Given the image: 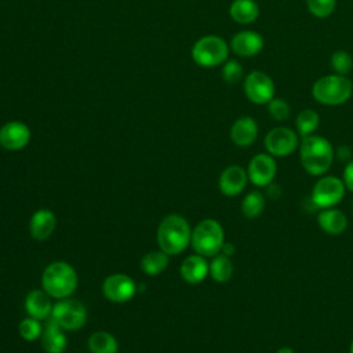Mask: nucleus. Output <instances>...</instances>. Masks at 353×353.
Returning <instances> with one entry per match:
<instances>
[{"label":"nucleus","mask_w":353,"mask_h":353,"mask_svg":"<svg viewBox=\"0 0 353 353\" xmlns=\"http://www.w3.org/2000/svg\"><path fill=\"white\" fill-rule=\"evenodd\" d=\"M335 159L331 142L321 135H307L299 142V160L303 170L312 176H321L328 172Z\"/></svg>","instance_id":"f257e3e1"},{"label":"nucleus","mask_w":353,"mask_h":353,"mask_svg":"<svg viewBox=\"0 0 353 353\" xmlns=\"http://www.w3.org/2000/svg\"><path fill=\"white\" fill-rule=\"evenodd\" d=\"M190 239L192 228L179 214H170L164 216L157 226V245L168 255H178L183 252L190 244Z\"/></svg>","instance_id":"f03ea898"},{"label":"nucleus","mask_w":353,"mask_h":353,"mask_svg":"<svg viewBox=\"0 0 353 353\" xmlns=\"http://www.w3.org/2000/svg\"><path fill=\"white\" fill-rule=\"evenodd\" d=\"M77 273L74 268L65 261H55L46 266L41 274L43 290L55 299L69 298L77 287Z\"/></svg>","instance_id":"7ed1b4c3"},{"label":"nucleus","mask_w":353,"mask_h":353,"mask_svg":"<svg viewBox=\"0 0 353 353\" xmlns=\"http://www.w3.org/2000/svg\"><path fill=\"white\" fill-rule=\"evenodd\" d=\"M353 94V83L342 74H325L317 79L312 87L313 98L327 106H338L349 101Z\"/></svg>","instance_id":"20e7f679"},{"label":"nucleus","mask_w":353,"mask_h":353,"mask_svg":"<svg viewBox=\"0 0 353 353\" xmlns=\"http://www.w3.org/2000/svg\"><path fill=\"white\" fill-rule=\"evenodd\" d=\"M225 243V232L222 225L212 219L205 218L200 221L192 230L190 245L194 252L205 258H212L221 252Z\"/></svg>","instance_id":"39448f33"},{"label":"nucleus","mask_w":353,"mask_h":353,"mask_svg":"<svg viewBox=\"0 0 353 353\" xmlns=\"http://www.w3.org/2000/svg\"><path fill=\"white\" fill-rule=\"evenodd\" d=\"M229 48V44L222 37L208 34L193 44L192 58L203 68H214L228 59Z\"/></svg>","instance_id":"423d86ee"},{"label":"nucleus","mask_w":353,"mask_h":353,"mask_svg":"<svg viewBox=\"0 0 353 353\" xmlns=\"http://www.w3.org/2000/svg\"><path fill=\"white\" fill-rule=\"evenodd\" d=\"M345 183L335 175H321L312 188L310 200L317 208H331L338 205L345 197Z\"/></svg>","instance_id":"0eeeda50"},{"label":"nucleus","mask_w":353,"mask_h":353,"mask_svg":"<svg viewBox=\"0 0 353 353\" xmlns=\"http://www.w3.org/2000/svg\"><path fill=\"white\" fill-rule=\"evenodd\" d=\"M51 317L66 331L80 330L87 320L85 306L73 298L59 299L52 306Z\"/></svg>","instance_id":"6e6552de"},{"label":"nucleus","mask_w":353,"mask_h":353,"mask_svg":"<svg viewBox=\"0 0 353 353\" xmlns=\"http://www.w3.org/2000/svg\"><path fill=\"white\" fill-rule=\"evenodd\" d=\"M265 149L273 157H285L299 148V135L290 127H274L265 137Z\"/></svg>","instance_id":"1a4fd4ad"},{"label":"nucleus","mask_w":353,"mask_h":353,"mask_svg":"<svg viewBox=\"0 0 353 353\" xmlns=\"http://www.w3.org/2000/svg\"><path fill=\"white\" fill-rule=\"evenodd\" d=\"M244 94L250 102L265 105L274 98L276 85L269 74L261 70H254L244 77Z\"/></svg>","instance_id":"9d476101"},{"label":"nucleus","mask_w":353,"mask_h":353,"mask_svg":"<svg viewBox=\"0 0 353 353\" xmlns=\"http://www.w3.org/2000/svg\"><path fill=\"white\" fill-rule=\"evenodd\" d=\"M138 291L137 283L124 273L108 276L102 283L103 296L114 303H124L134 298Z\"/></svg>","instance_id":"9b49d317"},{"label":"nucleus","mask_w":353,"mask_h":353,"mask_svg":"<svg viewBox=\"0 0 353 353\" xmlns=\"http://www.w3.org/2000/svg\"><path fill=\"white\" fill-rule=\"evenodd\" d=\"M248 181L258 186L266 188L273 183L276 174H277V163L272 154L266 153H256L251 157L248 167H247Z\"/></svg>","instance_id":"f8f14e48"},{"label":"nucleus","mask_w":353,"mask_h":353,"mask_svg":"<svg viewBox=\"0 0 353 353\" xmlns=\"http://www.w3.org/2000/svg\"><path fill=\"white\" fill-rule=\"evenodd\" d=\"M30 141V128L22 121H8L0 127V146L6 150H21Z\"/></svg>","instance_id":"ddd939ff"},{"label":"nucleus","mask_w":353,"mask_h":353,"mask_svg":"<svg viewBox=\"0 0 353 353\" xmlns=\"http://www.w3.org/2000/svg\"><path fill=\"white\" fill-rule=\"evenodd\" d=\"M248 182V174L247 170H244L240 165H229L226 167L218 179V186L222 194L228 197H234L240 194Z\"/></svg>","instance_id":"4468645a"},{"label":"nucleus","mask_w":353,"mask_h":353,"mask_svg":"<svg viewBox=\"0 0 353 353\" xmlns=\"http://www.w3.org/2000/svg\"><path fill=\"white\" fill-rule=\"evenodd\" d=\"M265 41L263 37L254 30H241L237 32L232 40L229 47L232 51L243 58H251L259 54L263 50Z\"/></svg>","instance_id":"2eb2a0df"},{"label":"nucleus","mask_w":353,"mask_h":353,"mask_svg":"<svg viewBox=\"0 0 353 353\" xmlns=\"http://www.w3.org/2000/svg\"><path fill=\"white\" fill-rule=\"evenodd\" d=\"M258 138V124L250 116L239 117L230 127V139L236 146L247 148Z\"/></svg>","instance_id":"dca6fc26"},{"label":"nucleus","mask_w":353,"mask_h":353,"mask_svg":"<svg viewBox=\"0 0 353 353\" xmlns=\"http://www.w3.org/2000/svg\"><path fill=\"white\" fill-rule=\"evenodd\" d=\"M179 273L188 284H200L210 274V263L203 255H189L182 261Z\"/></svg>","instance_id":"f3484780"},{"label":"nucleus","mask_w":353,"mask_h":353,"mask_svg":"<svg viewBox=\"0 0 353 353\" xmlns=\"http://www.w3.org/2000/svg\"><path fill=\"white\" fill-rule=\"evenodd\" d=\"M57 226V218L48 208H40L33 212L29 221V232L34 240H47Z\"/></svg>","instance_id":"a211bd4d"},{"label":"nucleus","mask_w":353,"mask_h":353,"mask_svg":"<svg viewBox=\"0 0 353 353\" xmlns=\"http://www.w3.org/2000/svg\"><path fill=\"white\" fill-rule=\"evenodd\" d=\"M41 346L47 353H62L66 349L68 338L63 328L50 316L41 334Z\"/></svg>","instance_id":"6ab92c4d"},{"label":"nucleus","mask_w":353,"mask_h":353,"mask_svg":"<svg viewBox=\"0 0 353 353\" xmlns=\"http://www.w3.org/2000/svg\"><path fill=\"white\" fill-rule=\"evenodd\" d=\"M317 225L324 233L331 236H338L346 230L349 221L343 211L335 207H331V208H324L319 212Z\"/></svg>","instance_id":"aec40b11"},{"label":"nucleus","mask_w":353,"mask_h":353,"mask_svg":"<svg viewBox=\"0 0 353 353\" xmlns=\"http://www.w3.org/2000/svg\"><path fill=\"white\" fill-rule=\"evenodd\" d=\"M51 296L44 290H32L25 298V310L30 317L47 320L52 312Z\"/></svg>","instance_id":"412c9836"},{"label":"nucleus","mask_w":353,"mask_h":353,"mask_svg":"<svg viewBox=\"0 0 353 353\" xmlns=\"http://www.w3.org/2000/svg\"><path fill=\"white\" fill-rule=\"evenodd\" d=\"M232 19L241 25L254 22L259 15V7L254 0H233L229 7Z\"/></svg>","instance_id":"4be33fe9"},{"label":"nucleus","mask_w":353,"mask_h":353,"mask_svg":"<svg viewBox=\"0 0 353 353\" xmlns=\"http://www.w3.org/2000/svg\"><path fill=\"white\" fill-rule=\"evenodd\" d=\"M87 345L91 353H117L119 350L117 339L108 331L92 332Z\"/></svg>","instance_id":"5701e85b"},{"label":"nucleus","mask_w":353,"mask_h":353,"mask_svg":"<svg viewBox=\"0 0 353 353\" xmlns=\"http://www.w3.org/2000/svg\"><path fill=\"white\" fill-rule=\"evenodd\" d=\"M168 256L170 255L161 250L150 251L145 254L141 259V268L143 273L148 276H157L163 273L168 266V261H170Z\"/></svg>","instance_id":"b1692460"},{"label":"nucleus","mask_w":353,"mask_h":353,"mask_svg":"<svg viewBox=\"0 0 353 353\" xmlns=\"http://www.w3.org/2000/svg\"><path fill=\"white\" fill-rule=\"evenodd\" d=\"M265 194L259 190H251L241 200V212L245 218L254 219L262 215V212L265 211Z\"/></svg>","instance_id":"393cba45"},{"label":"nucleus","mask_w":353,"mask_h":353,"mask_svg":"<svg viewBox=\"0 0 353 353\" xmlns=\"http://www.w3.org/2000/svg\"><path fill=\"white\" fill-rule=\"evenodd\" d=\"M233 274V263L230 256H226L223 254H216L212 256L210 262V276L216 283H226L230 280Z\"/></svg>","instance_id":"a878e982"},{"label":"nucleus","mask_w":353,"mask_h":353,"mask_svg":"<svg viewBox=\"0 0 353 353\" xmlns=\"http://www.w3.org/2000/svg\"><path fill=\"white\" fill-rule=\"evenodd\" d=\"M319 125H320V116L313 109H302L295 119L296 132L301 138L314 134Z\"/></svg>","instance_id":"bb28decb"},{"label":"nucleus","mask_w":353,"mask_h":353,"mask_svg":"<svg viewBox=\"0 0 353 353\" xmlns=\"http://www.w3.org/2000/svg\"><path fill=\"white\" fill-rule=\"evenodd\" d=\"M18 332L21 335V338L23 341H28V342H33V341H37L41 334H43V327L40 324V320L34 319V317H25L19 325H18Z\"/></svg>","instance_id":"cd10ccee"},{"label":"nucleus","mask_w":353,"mask_h":353,"mask_svg":"<svg viewBox=\"0 0 353 353\" xmlns=\"http://www.w3.org/2000/svg\"><path fill=\"white\" fill-rule=\"evenodd\" d=\"M330 65H331V69L334 70V73L346 76L353 69V58L347 51L338 50V51L332 52Z\"/></svg>","instance_id":"c85d7f7f"},{"label":"nucleus","mask_w":353,"mask_h":353,"mask_svg":"<svg viewBox=\"0 0 353 353\" xmlns=\"http://www.w3.org/2000/svg\"><path fill=\"white\" fill-rule=\"evenodd\" d=\"M266 105H268V112H269L270 117L276 121H284L291 114V106L283 98H276L274 97Z\"/></svg>","instance_id":"c756f323"},{"label":"nucleus","mask_w":353,"mask_h":353,"mask_svg":"<svg viewBox=\"0 0 353 353\" xmlns=\"http://www.w3.org/2000/svg\"><path fill=\"white\" fill-rule=\"evenodd\" d=\"M244 76L243 66L236 59H226L222 63V79L229 84L239 83Z\"/></svg>","instance_id":"7c9ffc66"},{"label":"nucleus","mask_w":353,"mask_h":353,"mask_svg":"<svg viewBox=\"0 0 353 353\" xmlns=\"http://www.w3.org/2000/svg\"><path fill=\"white\" fill-rule=\"evenodd\" d=\"M336 6V0H306L309 12L317 18L330 17Z\"/></svg>","instance_id":"2f4dec72"},{"label":"nucleus","mask_w":353,"mask_h":353,"mask_svg":"<svg viewBox=\"0 0 353 353\" xmlns=\"http://www.w3.org/2000/svg\"><path fill=\"white\" fill-rule=\"evenodd\" d=\"M342 181L345 183L346 190L353 193V159L349 160L343 168V176Z\"/></svg>","instance_id":"473e14b6"},{"label":"nucleus","mask_w":353,"mask_h":353,"mask_svg":"<svg viewBox=\"0 0 353 353\" xmlns=\"http://www.w3.org/2000/svg\"><path fill=\"white\" fill-rule=\"evenodd\" d=\"M335 156L339 159V160H343V161H349V160H352L350 159V150H349V148L347 146H339L338 148V152L335 153Z\"/></svg>","instance_id":"72a5a7b5"},{"label":"nucleus","mask_w":353,"mask_h":353,"mask_svg":"<svg viewBox=\"0 0 353 353\" xmlns=\"http://www.w3.org/2000/svg\"><path fill=\"white\" fill-rule=\"evenodd\" d=\"M221 254L226 255V256H232L234 254V245L232 243H223L222 245V250H221Z\"/></svg>","instance_id":"f704fd0d"},{"label":"nucleus","mask_w":353,"mask_h":353,"mask_svg":"<svg viewBox=\"0 0 353 353\" xmlns=\"http://www.w3.org/2000/svg\"><path fill=\"white\" fill-rule=\"evenodd\" d=\"M274 353H295V350L292 347H290V346H281Z\"/></svg>","instance_id":"c9c22d12"},{"label":"nucleus","mask_w":353,"mask_h":353,"mask_svg":"<svg viewBox=\"0 0 353 353\" xmlns=\"http://www.w3.org/2000/svg\"><path fill=\"white\" fill-rule=\"evenodd\" d=\"M349 353H353V339L350 342V346H349Z\"/></svg>","instance_id":"e433bc0d"},{"label":"nucleus","mask_w":353,"mask_h":353,"mask_svg":"<svg viewBox=\"0 0 353 353\" xmlns=\"http://www.w3.org/2000/svg\"><path fill=\"white\" fill-rule=\"evenodd\" d=\"M352 211H353V205H352Z\"/></svg>","instance_id":"4c0bfd02"}]
</instances>
